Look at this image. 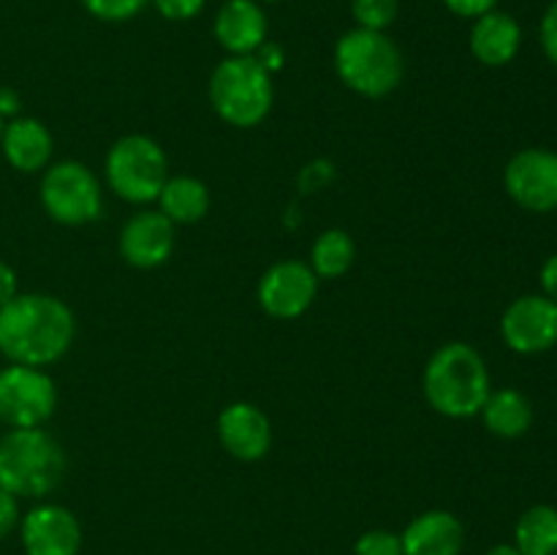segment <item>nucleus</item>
<instances>
[{"instance_id":"nucleus-1","label":"nucleus","mask_w":557,"mask_h":555,"mask_svg":"<svg viewBox=\"0 0 557 555\" xmlns=\"http://www.w3.org/2000/svg\"><path fill=\"white\" fill-rule=\"evenodd\" d=\"M74 335V310L52 294H16L0 308V354L11 365H54L65 357Z\"/></svg>"},{"instance_id":"nucleus-2","label":"nucleus","mask_w":557,"mask_h":555,"mask_svg":"<svg viewBox=\"0 0 557 555\" xmlns=\"http://www.w3.org/2000/svg\"><path fill=\"white\" fill-rule=\"evenodd\" d=\"M422 390L430 408L441 417L471 419L482 411L493 392L487 362L473 346L462 341L444 343L424 365Z\"/></svg>"},{"instance_id":"nucleus-3","label":"nucleus","mask_w":557,"mask_h":555,"mask_svg":"<svg viewBox=\"0 0 557 555\" xmlns=\"http://www.w3.org/2000/svg\"><path fill=\"white\" fill-rule=\"evenodd\" d=\"M65 452L44 428L9 430L0 439V490L16 498H44L65 477Z\"/></svg>"},{"instance_id":"nucleus-4","label":"nucleus","mask_w":557,"mask_h":555,"mask_svg":"<svg viewBox=\"0 0 557 555\" xmlns=\"http://www.w3.org/2000/svg\"><path fill=\"white\" fill-rule=\"evenodd\" d=\"M335 71L362 98H386L406 76V58L384 30L354 27L335 44Z\"/></svg>"},{"instance_id":"nucleus-5","label":"nucleus","mask_w":557,"mask_h":555,"mask_svg":"<svg viewBox=\"0 0 557 555\" xmlns=\"http://www.w3.org/2000/svg\"><path fill=\"white\" fill-rule=\"evenodd\" d=\"M210 103L226 125L256 128L275 103L272 74L253 54H228L210 76Z\"/></svg>"},{"instance_id":"nucleus-6","label":"nucleus","mask_w":557,"mask_h":555,"mask_svg":"<svg viewBox=\"0 0 557 555\" xmlns=\"http://www.w3.org/2000/svg\"><path fill=\"white\" fill-rule=\"evenodd\" d=\"M103 177L109 190L128 205H150L172 177L166 150L147 134L120 136L103 158Z\"/></svg>"},{"instance_id":"nucleus-7","label":"nucleus","mask_w":557,"mask_h":555,"mask_svg":"<svg viewBox=\"0 0 557 555\" xmlns=\"http://www.w3.org/2000/svg\"><path fill=\"white\" fill-rule=\"evenodd\" d=\"M38 199L44 212L63 226H87L103 212L101 180L79 161L49 163L44 169Z\"/></svg>"},{"instance_id":"nucleus-8","label":"nucleus","mask_w":557,"mask_h":555,"mask_svg":"<svg viewBox=\"0 0 557 555\" xmlns=\"http://www.w3.org/2000/svg\"><path fill=\"white\" fill-rule=\"evenodd\" d=\"M58 408V386L44 368L5 365L0 370V422L11 430L44 428Z\"/></svg>"},{"instance_id":"nucleus-9","label":"nucleus","mask_w":557,"mask_h":555,"mask_svg":"<svg viewBox=\"0 0 557 555\" xmlns=\"http://www.w3.org/2000/svg\"><path fill=\"white\" fill-rule=\"evenodd\" d=\"M319 294V278L310 264L297 259H283L267 267L256 286L261 310L277 321H294L310 310Z\"/></svg>"},{"instance_id":"nucleus-10","label":"nucleus","mask_w":557,"mask_h":555,"mask_svg":"<svg viewBox=\"0 0 557 555\" xmlns=\"http://www.w3.org/2000/svg\"><path fill=\"white\" fill-rule=\"evenodd\" d=\"M506 194L528 212L557 210V152L528 147L511 156L504 172Z\"/></svg>"},{"instance_id":"nucleus-11","label":"nucleus","mask_w":557,"mask_h":555,"mask_svg":"<svg viewBox=\"0 0 557 555\" xmlns=\"http://www.w3.org/2000/svg\"><path fill=\"white\" fill-rule=\"evenodd\" d=\"M504 343L517 354H544L557 343V305L544 294L517 297L500 316Z\"/></svg>"},{"instance_id":"nucleus-12","label":"nucleus","mask_w":557,"mask_h":555,"mask_svg":"<svg viewBox=\"0 0 557 555\" xmlns=\"http://www.w3.org/2000/svg\"><path fill=\"white\" fill-rule=\"evenodd\" d=\"M27 555H76L82 550V522L60 504H38L20 520Z\"/></svg>"},{"instance_id":"nucleus-13","label":"nucleus","mask_w":557,"mask_h":555,"mask_svg":"<svg viewBox=\"0 0 557 555\" xmlns=\"http://www.w3.org/2000/svg\"><path fill=\"white\" fill-rule=\"evenodd\" d=\"M120 256L136 270H156L174 254V223L161 210H139L123 223Z\"/></svg>"},{"instance_id":"nucleus-14","label":"nucleus","mask_w":557,"mask_h":555,"mask_svg":"<svg viewBox=\"0 0 557 555\" xmlns=\"http://www.w3.org/2000/svg\"><path fill=\"white\" fill-rule=\"evenodd\" d=\"M215 430L221 446L234 457V460L256 462L261 460L272 446V422L256 403H228V406L218 414Z\"/></svg>"},{"instance_id":"nucleus-15","label":"nucleus","mask_w":557,"mask_h":555,"mask_svg":"<svg viewBox=\"0 0 557 555\" xmlns=\"http://www.w3.org/2000/svg\"><path fill=\"white\" fill-rule=\"evenodd\" d=\"M400 542L403 555H460L466 547V528L451 511L430 509L408 522Z\"/></svg>"},{"instance_id":"nucleus-16","label":"nucleus","mask_w":557,"mask_h":555,"mask_svg":"<svg viewBox=\"0 0 557 555\" xmlns=\"http://www.w3.org/2000/svg\"><path fill=\"white\" fill-rule=\"evenodd\" d=\"M5 161L22 174L44 172L52 161L54 139L47 125L36 118H14L3 125V139H0Z\"/></svg>"},{"instance_id":"nucleus-17","label":"nucleus","mask_w":557,"mask_h":555,"mask_svg":"<svg viewBox=\"0 0 557 555\" xmlns=\"http://www.w3.org/2000/svg\"><path fill=\"white\" fill-rule=\"evenodd\" d=\"M215 38L228 54H256L267 41V14L256 0H226L215 14Z\"/></svg>"},{"instance_id":"nucleus-18","label":"nucleus","mask_w":557,"mask_h":555,"mask_svg":"<svg viewBox=\"0 0 557 555\" xmlns=\"http://www.w3.org/2000/svg\"><path fill=\"white\" fill-rule=\"evenodd\" d=\"M522 44V30L517 20L506 11H487L476 16L471 30V52L473 58L490 69L509 65L517 58Z\"/></svg>"},{"instance_id":"nucleus-19","label":"nucleus","mask_w":557,"mask_h":555,"mask_svg":"<svg viewBox=\"0 0 557 555\" xmlns=\"http://www.w3.org/2000/svg\"><path fill=\"white\" fill-rule=\"evenodd\" d=\"M158 210L169 218V221L177 226H188V223H199L201 218L210 212L212 196L210 188L201 183L199 177H190V174H174L166 180V185L158 194Z\"/></svg>"},{"instance_id":"nucleus-20","label":"nucleus","mask_w":557,"mask_h":555,"mask_svg":"<svg viewBox=\"0 0 557 555\" xmlns=\"http://www.w3.org/2000/svg\"><path fill=\"white\" fill-rule=\"evenodd\" d=\"M484 428L498 439H520L531 430L533 424V406L520 390L515 386H504V390H493L482 406Z\"/></svg>"},{"instance_id":"nucleus-21","label":"nucleus","mask_w":557,"mask_h":555,"mask_svg":"<svg viewBox=\"0 0 557 555\" xmlns=\"http://www.w3.org/2000/svg\"><path fill=\"white\" fill-rule=\"evenodd\" d=\"M357 261V245L346 229H326L313 239L310 248V270L319 281L343 278Z\"/></svg>"},{"instance_id":"nucleus-22","label":"nucleus","mask_w":557,"mask_h":555,"mask_svg":"<svg viewBox=\"0 0 557 555\" xmlns=\"http://www.w3.org/2000/svg\"><path fill=\"white\" fill-rule=\"evenodd\" d=\"M515 547L522 555H557V509L536 504L515 526Z\"/></svg>"},{"instance_id":"nucleus-23","label":"nucleus","mask_w":557,"mask_h":555,"mask_svg":"<svg viewBox=\"0 0 557 555\" xmlns=\"http://www.w3.org/2000/svg\"><path fill=\"white\" fill-rule=\"evenodd\" d=\"M351 14L357 20V27L386 30L397 16V0H354Z\"/></svg>"},{"instance_id":"nucleus-24","label":"nucleus","mask_w":557,"mask_h":555,"mask_svg":"<svg viewBox=\"0 0 557 555\" xmlns=\"http://www.w3.org/2000/svg\"><path fill=\"white\" fill-rule=\"evenodd\" d=\"M150 0H82L87 11L101 22L134 20Z\"/></svg>"},{"instance_id":"nucleus-25","label":"nucleus","mask_w":557,"mask_h":555,"mask_svg":"<svg viewBox=\"0 0 557 555\" xmlns=\"http://www.w3.org/2000/svg\"><path fill=\"white\" fill-rule=\"evenodd\" d=\"M354 555H403L400 533L392 531H364L354 544Z\"/></svg>"},{"instance_id":"nucleus-26","label":"nucleus","mask_w":557,"mask_h":555,"mask_svg":"<svg viewBox=\"0 0 557 555\" xmlns=\"http://www.w3.org/2000/svg\"><path fill=\"white\" fill-rule=\"evenodd\" d=\"M205 3L207 0H152L158 14H161L163 20H172V22L194 20V16L201 14Z\"/></svg>"},{"instance_id":"nucleus-27","label":"nucleus","mask_w":557,"mask_h":555,"mask_svg":"<svg viewBox=\"0 0 557 555\" xmlns=\"http://www.w3.org/2000/svg\"><path fill=\"white\" fill-rule=\"evenodd\" d=\"M539 38H542V49L549 60L557 65V0L549 3V9L544 11L542 27H539Z\"/></svg>"},{"instance_id":"nucleus-28","label":"nucleus","mask_w":557,"mask_h":555,"mask_svg":"<svg viewBox=\"0 0 557 555\" xmlns=\"http://www.w3.org/2000/svg\"><path fill=\"white\" fill-rule=\"evenodd\" d=\"M20 498L5 490H0V539L9 536L16 526H20Z\"/></svg>"},{"instance_id":"nucleus-29","label":"nucleus","mask_w":557,"mask_h":555,"mask_svg":"<svg viewBox=\"0 0 557 555\" xmlns=\"http://www.w3.org/2000/svg\"><path fill=\"white\" fill-rule=\"evenodd\" d=\"M444 3L451 14L466 16V20H476V16L493 11L498 0H444Z\"/></svg>"},{"instance_id":"nucleus-30","label":"nucleus","mask_w":557,"mask_h":555,"mask_svg":"<svg viewBox=\"0 0 557 555\" xmlns=\"http://www.w3.org/2000/svg\"><path fill=\"white\" fill-rule=\"evenodd\" d=\"M16 294H20V281H16L14 267L5 264V261L0 259V308H3L5 303H11Z\"/></svg>"},{"instance_id":"nucleus-31","label":"nucleus","mask_w":557,"mask_h":555,"mask_svg":"<svg viewBox=\"0 0 557 555\" xmlns=\"http://www.w3.org/2000/svg\"><path fill=\"white\" fill-rule=\"evenodd\" d=\"M256 60H259L261 65H264L267 71H270V74H275L277 69H283V49L277 47V44H270V41H264L261 44L259 49H256V54H253Z\"/></svg>"},{"instance_id":"nucleus-32","label":"nucleus","mask_w":557,"mask_h":555,"mask_svg":"<svg viewBox=\"0 0 557 555\" xmlns=\"http://www.w3.org/2000/svg\"><path fill=\"white\" fill-rule=\"evenodd\" d=\"M539 281H542L544 297L553 299V303L557 305V254L549 256V259L544 261L542 275H539Z\"/></svg>"},{"instance_id":"nucleus-33","label":"nucleus","mask_w":557,"mask_h":555,"mask_svg":"<svg viewBox=\"0 0 557 555\" xmlns=\"http://www.w3.org/2000/svg\"><path fill=\"white\" fill-rule=\"evenodd\" d=\"M20 92L11 90V87H0V118H20Z\"/></svg>"},{"instance_id":"nucleus-34","label":"nucleus","mask_w":557,"mask_h":555,"mask_svg":"<svg viewBox=\"0 0 557 555\" xmlns=\"http://www.w3.org/2000/svg\"><path fill=\"white\" fill-rule=\"evenodd\" d=\"M484 555H522V553L515 547V544H495V547H490Z\"/></svg>"},{"instance_id":"nucleus-35","label":"nucleus","mask_w":557,"mask_h":555,"mask_svg":"<svg viewBox=\"0 0 557 555\" xmlns=\"http://www.w3.org/2000/svg\"><path fill=\"white\" fill-rule=\"evenodd\" d=\"M3 125H5V120L0 118V139H3Z\"/></svg>"},{"instance_id":"nucleus-36","label":"nucleus","mask_w":557,"mask_h":555,"mask_svg":"<svg viewBox=\"0 0 557 555\" xmlns=\"http://www.w3.org/2000/svg\"><path fill=\"white\" fill-rule=\"evenodd\" d=\"M264 3H277V0H264Z\"/></svg>"}]
</instances>
